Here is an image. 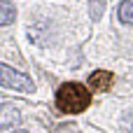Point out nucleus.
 <instances>
[{
    "mask_svg": "<svg viewBox=\"0 0 133 133\" xmlns=\"http://www.w3.org/2000/svg\"><path fill=\"white\" fill-rule=\"evenodd\" d=\"M16 16V9L14 5H9L7 0H0V26H9Z\"/></svg>",
    "mask_w": 133,
    "mask_h": 133,
    "instance_id": "20e7f679",
    "label": "nucleus"
},
{
    "mask_svg": "<svg viewBox=\"0 0 133 133\" xmlns=\"http://www.w3.org/2000/svg\"><path fill=\"white\" fill-rule=\"evenodd\" d=\"M16 133H26V131H16Z\"/></svg>",
    "mask_w": 133,
    "mask_h": 133,
    "instance_id": "423d86ee",
    "label": "nucleus"
},
{
    "mask_svg": "<svg viewBox=\"0 0 133 133\" xmlns=\"http://www.w3.org/2000/svg\"><path fill=\"white\" fill-rule=\"evenodd\" d=\"M89 103H91V91L79 82H65L56 91V108L61 112L77 115V112H84Z\"/></svg>",
    "mask_w": 133,
    "mask_h": 133,
    "instance_id": "f257e3e1",
    "label": "nucleus"
},
{
    "mask_svg": "<svg viewBox=\"0 0 133 133\" xmlns=\"http://www.w3.org/2000/svg\"><path fill=\"white\" fill-rule=\"evenodd\" d=\"M0 84L7 87V89H14V91H23V94H28V91L35 89L33 79L28 75H23V72L14 70V68L5 65V63H0Z\"/></svg>",
    "mask_w": 133,
    "mask_h": 133,
    "instance_id": "f03ea898",
    "label": "nucleus"
},
{
    "mask_svg": "<svg viewBox=\"0 0 133 133\" xmlns=\"http://www.w3.org/2000/svg\"><path fill=\"white\" fill-rule=\"evenodd\" d=\"M115 82V75L108 72V70H96L91 77H89V89L91 91H108Z\"/></svg>",
    "mask_w": 133,
    "mask_h": 133,
    "instance_id": "7ed1b4c3",
    "label": "nucleus"
},
{
    "mask_svg": "<svg viewBox=\"0 0 133 133\" xmlns=\"http://www.w3.org/2000/svg\"><path fill=\"white\" fill-rule=\"evenodd\" d=\"M119 16H122V21L133 23V0H124L119 5Z\"/></svg>",
    "mask_w": 133,
    "mask_h": 133,
    "instance_id": "39448f33",
    "label": "nucleus"
}]
</instances>
